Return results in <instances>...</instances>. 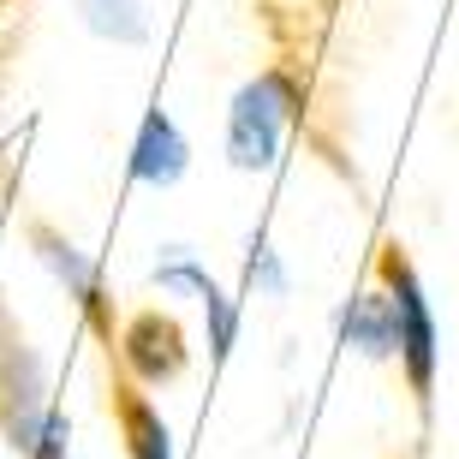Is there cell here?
I'll list each match as a JSON object with an SVG mask.
<instances>
[{"mask_svg":"<svg viewBox=\"0 0 459 459\" xmlns=\"http://www.w3.org/2000/svg\"><path fill=\"white\" fill-rule=\"evenodd\" d=\"M299 102H305V90H299V78L287 66H269V72H256L251 84H238L233 108H227V161L238 173L281 168Z\"/></svg>","mask_w":459,"mask_h":459,"instance_id":"obj_1","label":"cell"},{"mask_svg":"<svg viewBox=\"0 0 459 459\" xmlns=\"http://www.w3.org/2000/svg\"><path fill=\"white\" fill-rule=\"evenodd\" d=\"M382 292L394 305V334H400V370H406L411 400L429 411L436 400V370H442V323H436V305H429L424 281L400 251H382Z\"/></svg>","mask_w":459,"mask_h":459,"instance_id":"obj_2","label":"cell"},{"mask_svg":"<svg viewBox=\"0 0 459 459\" xmlns=\"http://www.w3.org/2000/svg\"><path fill=\"white\" fill-rule=\"evenodd\" d=\"M155 287L161 292H191L204 305V323H209V352L227 358L238 341V299H227V287L209 274V263L186 251V245H168V256L155 263Z\"/></svg>","mask_w":459,"mask_h":459,"instance_id":"obj_3","label":"cell"},{"mask_svg":"<svg viewBox=\"0 0 459 459\" xmlns=\"http://www.w3.org/2000/svg\"><path fill=\"white\" fill-rule=\"evenodd\" d=\"M334 346L352 352V358H364V364H388V358H400L388 292H352V299L334 310Z\"/></svg>","mask_w":459,"mask_h":459,"instance_id":"obj_4","label":"cell"},{"mask_svg":"<svg viewBox=\"0 0 459 459\" xmlns=\"http://www.w3.org/2000/svg\"><path fill=\"white\" fill-rule=\"evenodd\" d=\"M186 168H191L186 132L173 126L168 108H150L143 126H137V137H132V179H137V186H150V191H168V186L186 179Z\"/></svg>","mask_w":459,"mask_h":459,"instance_id":"obj_5","label":"cell"},{"mask_svg":"<svg viewBox=\"0 0 459 459\" xmlns=\"http://www.w3.org/2000/svg\"><path fill=\"white\" fill-rule=\"evenodd\" d=\"M126 364H132V376L143 382V388H155V382H173V376L186 370V346H179V328L168 323V316H137L132 328H126Z\"/></svg>","mask_w":459,"mask_h":459,"instance_id":"obj_6","label":"cell"},{"mask_svg":"<svg viewBox=\"0 0 459 459\" xmlns=\"http://www.w3.org/2000/svg\"><path fill=\"white\" fill-rule=\"evenodd\" d=\"M119 424H126V454H132V459H173V436H168L161 411H155L143 394H126Z\"/></svg>","mask_w":459,"mask_h":459,"instance_id":"obj_7","label":"cell"},{"mask_svg":"<svg viewBox=\"0 0 459 459\" xmlns=\"http://www.w3.org/2000/svg\"><path fill=\"white\" fill-rule=\"evenodd\" d=\"M78 13L96 36H114V42H143L150 36L143 0H78Z\"/></svg>","mask_w":459,"mask_h":459,"instance_id":"obj_8","label":"cell"},{"mask_svg":"<svg viewBox=\"0 0 459 459\" xmlns=\"http://www.w3.org/2000/svg\"><path fill=\"white\" fill-rule=\"evenodd\" d=\"M36 245H42V263H48V269L66 281L72 299H78V305H96V263H90L78 245L54 238V233H36Z\"/></svg>","mask_w":459,"mask_h":459,"instance_id":"obj_9","label":"cell"},{"mask_svg":"<svg viewBox=\"0 0 459 459\" xmlns=\"http://www.w3.org/2000/svg\"><path fill=\"white\" fill-rule=\"evenodd\" d=\"M245 274H251V287L263 292V299H287V287H292V274H287V263H281V251H274L263 233H256L251 251H245Z\"/></svg>","mask_w":459,"mask_h":459,"instance_id":"obj_10","label":"cell"}]
</instances>
